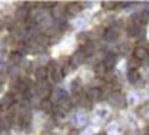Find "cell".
I'll use <instances>...</instances> for the list:
<instances>
[{"label": "cell", "instance_id": "6da1fadb", "mask_svg": "<svg viewBox=\"0 0 149 135\" xmlns=\"http://www.w3.org/2000/svg\"><path fill=\"white\" fill-rule=\"evenodd\" d=\"M107 100L114 108H123L126 105V97H125V94L122 91H111L107 96Z\"/></svg>", "mask_w": 149, "mask_h": 135}, {"label": "cell", "instance_id": "7a4b0ae2", "mask_svg": "<svg viewBox=\"0 0 149 135\" xmlns=\"http://www.w3.org/2000/svg\"><path fill=\"white\" fill-rule=\"evenodd\" d=\"M36 91H38V94H39V97H41L42 100H44V99H49L51 93H52V87H51V84L47 82V80L38 82Z\"/></svg>", "mask_w": 149, "mask_h": 135}, {"label": "cell", "instance_id": "3957f363", "mask_svg": "<svg viewBox=\"0 0 149 135\" xmlns=\"http://www.w3.org/2000/svg\"><path fill=\"white\" fill-rule=\"evenodd\" d=\"M132 55H133V58L135 60H138L139 63L141 61H143V60H146L149 55V51L146 46H143V45H138V46H135L133 48V52H132Z\"/></svg>", "mask_w": 149, "mask_h": 135}, {"label": "cell", "instance_id": "277c9868", "mask_svg": "<svg viewBox=\"0 0 149 135\" xmlns=\"http://www.w3.org/2000/svg\"><path fill=\"white\" fill-rule=\"evenodd\" d=\"M86 58H87V57H86V54L83 52V49H81V51H77V52L72 54V57H71V60H70V64L75 68L77 65H81V64L86 61Z\"/></svg>", "mask_w": 149, "mask_h": 135}, {"label": "cell", "instance_id": "5b68a950", "mask_svg": "<svg viewBox=\"0 0 149 135\" xmlns=\"http://www.w3.org/2000/svg\"><path fill=\"white\" fill-rule=\"evenodd\" d=\"M81 10H83V6H81V3H78V1H71V3L65 4V12H67L68 15H71V16L78 15Z\"/></svg>", "mask_w": 149, "mask_h": 135}, {"label": "cell", "instance_id": "8992f818", "mask_svg": "<svg viewBox=\"0 0 149 135\" xmlns=\"http://www.w3.org/2000/svg\"><path fill=\"white\" fill-rule=\"evenodd\" d=\"M86 97H87L91 103L101 100V97H103V96H101V90H100V87H91V89L87 91Z\"/></svg>", "mask_w": 149, "mask_h": 135}, {"label": "cell", "instance_id": "52a82bcc", "mask_svg": "<svg viewBox=\"0 0 149 135\" xmlns=\"http://www.w3.org/2000/svg\"><path fill=\"white\" fill-rule=\"evenodd\" d=\"M29 15H31V10H29L28 7H20V9L16 10L15 18H16L17 22H25V20H28Z\"/></svg>", "mask_w": 149, "mask_h": 135}, {"label": "cell", "instance_id": "ba28073f", "mask_svg": "<svg viewBox=\"0 0 149 135\" xmlns=\"http://www.w3.org/2000/svg\"><path fill=\"white\" fill-rule=\"evenodd\" d=\"M35 44L38 45L39 48H44V46H48L51 44V38L47 34H39L36 38H35Z\"/></svg>", "mask_w": 149, "mask_h": 135}, {"label": "cell", "instance_id": "9c48e42d", "mask_svg": "<svg viewBox=\"0 0 149 135\" xmlns=\"http://www.w3.org/2000/svg\"><path fill=\"white\" fill-rule=\"evenodd\" d=\"M106 31H107V29H104L103 26L93 28V29H91V32L88 34V37H90V41H91V39H100L101 37H104V35H106Z\"/></svg>", "mask_w": 149, "mask_h": 135}, {"label": "cell", "instance_id": "30bf717a", "mask_svg": "<svg viewBox=\"0 0 149 135\" xmlns=\"http://www.w3.org/2000/svg\"><path fill=\"white\" fill-rule=\"evenodd\" d=\"M7 60H9V63H10V65H12V67H13V65L16 67V65H19V64H20V61H22V52L12 51V52L9 54Z\"/></svg>", "mask_w": 149, "mask_h": 135}, {"label": "cell", "instance_id": "8fae6325", "mask_svg": "<svg viewBox=\"0 0 149 135\" xmlns=\"http://www.w3.org/2000/svg\"><path fill=\"white\" fill-rule=\"evenodd\" d=\"M13 103H15V100H13L12 94H6V96H3V97L0 99V109L6 110V109L12 108V106H13Z\"/></svg>", "mask_w": 149, "mask_h": 135}, {"label": "cell", "instance_id": "7c38bea8", "mask_svg": "<svg viewBox=\"0 0 149 135\" xmlns=\"http://www.w3.org/2000/svg\"><path fill=\"white\" fill-rule=\"evenodd\" d=\"M35 76H36V79H38V82H44V80H47L49 76H48V70H47V67H44V65H39L36 70H35Z\"/></svg>", "mask_w": 149, "mask_h": 135}, {"label": "cell", "instance_id": "4fadbf2b", "mask_svg": "<svg viewBox=\"0 0 149 135\" xmlns=\"http://www.w3.org/2000/svg\"><path fill=\"white\" fill-rule=\"evenodd\" d=\"M75 39H77V44L80 45L81 48H84L86 45L90 42V37H88L87 32H78L77 37H75Z\"/></svg>", "mask_w": 149, "mask_h": 135}, {"label": "cell", "instance_id": "5bb4252c", "mask_svg": "<svg viewBox=\"0 0 149 135\" xmlns=\"http://www.w3.org/2000/svg\"><path fill=\"white\" fill-rule=\"evenodd\" d=\"M107 71H109V70L106 68V65L103 64V61H100V63H97V64L94 65V74H96V77H99V79H103Z\"/></svg>", "mask_w": 149, "mask_h": 135}, {"label": "cell", "instance_id": "9a60e30c", "mask_svg": "<svg viewBox=\"0 0 149 135\" xmlns=\"http://www.w3.org/2000/svg\"><path fill=\"white\" fill-rule=\"evenodd\" d=\"M39 109H41L42 112H45V113H51V112L54 110V103L51 102L49 99H44V100H41V103H39Z\"/></svg>", "mask_w": 149, "mask_h": 135}, {"label": "cell", "instance_id": "2e32d148", "mask_svg": "<svg viewBox=\"0 0 149 135\" xmlns=\"http://www.w3.org/2000/svg\"><path fill=\"white\" fill-rule=\"evenodd\" d=\"M71 90H72V94H74V96L83 93V82H81V79H74V80H72Z\"/></svg>", "mask_w": 149, "mask_h": 135}, {"label": "cell", "instance_id": "e0dca14e", "mask_svg": "<svg viewBox=\"0 0 149 135\" xmlns=\"http://www.w3.org/2000/svg\"><path fill=\"white\" fill-rule=\"evenodd\" d=\"M64 13H65V4L55 3L52 6V15H54V18H61Z\"/></svg>", "mask_w": 149, "mask_h": 135}, {"label": "cell", "instance_id": "ac0fdd59", "mask_svg": "<svg viewBox=\"0 0 149 135\" xmlns=\"http://www.w3.org/2000/svg\"><path fill=\"white\" fill-rule=\"evenodd\" d=\"M103 64L106 65V68H107V70L113 68V67L116 65V57H114L113 54H107V55H106V58L103 60Z\"/></svg>", "mask_w": 149, "mask_h": 135}, {"label": "cell", "instance_id": "d6986e66", "mask_svg": "<svg viewBox=\"0 0 149 135\" xmlns=\"http://www.w3.org/2000/svg\"><path fill=\"white\" fill-rule=\"evenodd\" d=\"M51 79H52V82L54 83H59L62 79H64V74H62V70H61V67H58L52 74H51Z\"/></svg>", "mask_w": 149, "mask_h": 135}, {"label": "cell", "instance_id": "ffe728a7", "mask_svg": "<svg viewBox=\"0 0 149 135\" xmlns=\"http://www.w3.org/2000/svg\"><path fill=\"white\" fill-rule=\"evenodd\" d=\"M139 77H141V74H139L138 70H129V73H127V80H129L132 84H135V83L139 80Z\"/></svg>", "mask_w": 149, "mask_h": 135}, {"label": "cell", "instance_id": "44dd1931", "mask_svg": "<svg viewBox=\"0 0 149 135\" xmlns=\"http://www.w3.org/2000/svg\"><path fill=\"white\" fill-rule=\"evenodd\" d=\"M103 80H104V83L111 84V83H114V82H116V74H114V73H111V71H107V73H106V76L103 77Z\"/></svg>", "mask_w": 149, "mask_h": 135}, {"label": "cell", "instance_id": "7402d4cb", "mask_svg": "<svg viewBox=\"0 0 149 135\" xmlns=\"http://www.w3.org/2000/svg\"><path fill=\"white\" fill-rule=\"evenodd\" d=\"M83 52L86 54V57H87L88 54H90V55H91V54H94V45H93V42H91V41H90L88 44L83 48Z\"/></svg>", "mask_w": 149, "mask_h": 135}, {"label": "cell", "instance_id": "603a6c76", "mask_svg": "<svg viewBox=\"0 0 149 135\" xmlns=\"http://www.w3.org/2000/svg\"><path fill=\"white\" fill-rule=\"evenodd\" d=\"M139 65H141V64H139V61H138V60H135L133 57L129 60V70H138V68H139Z\"/></svg>", "mask_w": 149, "mask_h": 135}, {"label": "cell", "instance_id": "cb8c5ba5", "mask_svg": "<svg viewBox=\"0 0 149 135\" xmlns=\"http://www.w3.org/2000/svg\"><path fill=\"white\" fill-rule=\"evenodd\" d=\"M101 6H103L104 9H113V7L116 6V1H111V0H104V1H101Z\"/></svg>", "mask_w": 149, "mask_h": 135}, {"label": "cell", "instance_id": "d4e9b609", "mask_svg": "<svg viewBox=\"0 0 149 135\" xmlns=\"http://www.w3.org/2000/svg\"><path fill=\"white\" fill-rule=\"evenodd\" d=\"M138 18H141L139 20H141L142 23H148L149 22V12H146V10H145V12H142Z\"/></svg>", "mask_w": 149, "mask_h": 135}, {"label": "cell", "instance_id": "484cf974", "mask_svg": "<svg viewBox=\"0 0 149 135\" xmlns=\"http://www.w3.org/2000/svg\"><path fill=\"white\" fill-rule=\"evenodd\" d=\"M6 82H7V74L3 73V71H0V84H4Z\"/></svg>", "mask_w": 149, "mask_h": 135}, {"label": "cell", "instance_id": "4316f807", "mask_svg": "<svg viewBox=\"0 0 149 135\" xmlns=\"http://www.w3.org/2000/svg\"><path fill=\"white\" fill-rule=\"evenodd\" d=\"M67 135H80V131L78 129H70Z\"/></svg>", "mask_w": 149, "mask_h": 135}, {"label": "cell", "instance_id": "83f0119b", "mask_svg": "<svg viewBox=\"0 0 149 135\" xmlns=\"http://www.w3.org/2000/svg\"><path fill=\"white\" fill-rule=\"evenodd\" d=\"M97 135H107V134H106V132L103 131V132H99V134H97Z\"/></svg>", "mask_w": 149, "mask_h": 135}]
</instances>
